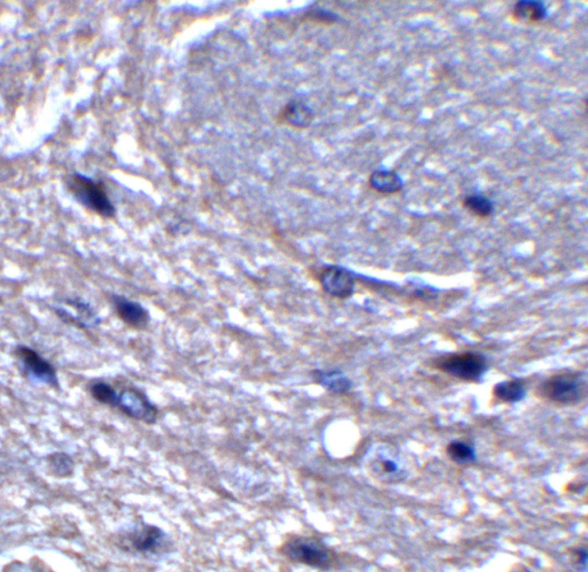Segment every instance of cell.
<instances>
[{
	"label": "cell",
	"mask_w": 588,
	"mask_h": 572,
	"mask_svg": "<svg viewBox=\"0 0 588 572\" xmlns=\"http://www.w3.org/2000/svg\"><path fill=\"white\" fill-rule=\"evenodd\" d=\"M66 185L75 200L89 211L106 219H112L115 215V207L103 182H96L80 172H74L67 177Z\"/></svg>",
	"instance_id": "6da1fadb"
},
{
	"label": "cell",
	"mask_w": 588,
	"mask_h": 572,
	"mask_svg": "<svg viewBox=\"0 0 588 572\" xmlns=\"http://www.w3.org/2000/svg\"><path fill=\"white\" fill-rule=\"evenodd\" d=\"M539 393L550 402L574 406L586 395V380L580 373H562L547 378L539 386Z\"/></svg>",
	"instance_id": "7a4b0ae2"
},
{
	"label": "cell",
	"mask_w": 588,
	"mask_h": 572,
	"mask_svg": "<svg viewBox=\"0 0 588 572\" xmlns=\"http://www.w3.org/2000/svg\"><path fill=\"white\" fill-rule=\"evenodd\" d=\"M281 553L292 562L319 569H328L334 563L331 551L315 538H291L282 546Z\"/></svg>",
	"instance_id": "3957f363"
},
{
	"label": "cell",
	"mask_w": 588,
	"mask_h": 572,
	"mask_svg": "<svg viewBox=\"0 0 588 572\" xmlns=\"http://www.w3.org/2000/svg\"><path fill=\"white\" fill-rule=\"evenodd\" d=\"M435 365L445 374L465 382H478L488 373V360L476 352L443 355L435 360Z\"/></svg>",
	"instance_id": "277c9868"
},
{
	"label": "cell",
	"mask_w": 588,
	"mask_h": 572,
	"mask_svg": "<svg viewBox=\"0 0 588 572\" xmlns=\"http://www.w3.org/2000/svg\"><path fill=\"white\" fill-rule=\"evenodd\" d=\"M15 354L18 356L19 361L21 363L22 369L27 375L28 378L51 386L53 389H60L59 378L56 375V368L51 365L48 360L39 355L36 350L30 347H16Z\"/></svg>",
	"instance_id": "5b68a950"
},
{
	"label": "cell",
	"mask_w": 588,
	"mask_h": 572,
	"mask_svg": "<svg viewBox=\"0 0 588 572\" xmlns=\"http://www.w3.org/2000/svg\"><path fill=\"white\" fill-rule=\"evenodd\" d=\"M116 407L128 417L144 422L148 425L155 424L159 416V410L146 397L145 393L133 388L122 390L118 393Z\"/></svg>",
	"instance_id": "8992f818"
},
{
	"label": "cell",
	"mask_w": 588,
	"mask_h": 572,
	"mask_svg": "<svg viewBox=\"0 0 588 572\" xmlns=\"http://www.w3.org/2000/svg\"><path fill=\"white\" fill-rule=\"evenodd\" d=\"M319 283L323 290L331 297L347 299L354 293V274L340 266H326L323 268L319 274Z\"/></svg>",
	"instance_id": "52a82bcc"
},
{
	"label": "cell",
	"mask_w": 588,
	"mask_h": 572,
	"mask_svg": "<svg viewBox=\"0 0 588 572\" xmlns=\"http://www.w3.org/2000/svg\"><path fill=\"white\" fill-rule=\"evenodd\" d=\"M112 303L118 318L131 328L144 329L150 322L148 311L136 301H131L122 296H112Z\"/></svg>",
	"instance_id": "ba28073f"
},
{
	"label": "cell",
	"mask_w": 588,
	"mask_h": 572,
	"mask_svg": "<svg viewBox=\"0 0 588 572\" xmlns=\"http://www.w3.org/2000/svg\"><path fill=\"white\" fill-rule=\"evenodd\" d=\"M131 546L140 553H155L165 547V536L160 529L144 525L129 536Z\"/></svg>",
	"instance_id": "9c48e42d"
},
{
	"label": "cell",
	"mask_w": 588,
	"mask_h": 572,
	"mask_svg": "<svg viewBox=\"0 0 588 572\" xmlns=\"http://www.w3.org/2000/svg\"><path fill=\"white\" fill-rule=\"evenodd\" d=\"M401 463L398 455L383 448L373 455V472L386 481H400L405 477V470L402 469Z\"/></svg>",
	"instance_id": "30bf717a"
},
{
	"label": "cell",
	"mask_w": 588,
	"mask_h": 572,
	"mask_svg": "<svg viewBox=\"0 0 588 572\" xmlns=\"http://www.w3.org/2000/svg\"><path fill=\"white\" fill-rule=\"evenodd\" d=\"M369 185L376 192L394 194L403 189V181L393 170H375L369 176Z\"/></svg>",
	"instance_id": "8fae6325"
},
{
	"label": "cell",
	"mask_w": 588,
	"mask_h": 572,
	"mask_svg": "<svg viewBox=\"0 0 588 572\" xmlns=\"http://www.w3.org/2000/svg\"><path fill=\"white\" fill-rule=\"evenodd\" d=\"M512 15V19L516 21L537 24L547 18V9L542 1L522 0L515 4Z\"/></svg>",
	"instance_id": "7c38bea8"
},
{
	"label": "cell",
	"mask_w": 588,
	"mask_h": 572,
	"mask_svg": "<svg viewBox=\"0 0 588 572\" xmlns=\"http://www.w3.org/2000/svg\"><path fill=\"white\" fill-rule=\"evenodd\" d=\"M314 378L328 391L334 392L337 395L346 393L352 389V382L346 375L339 370H315Z\"/></svg>",
	"instance_id": "4fadbf2b"
},
{
	"label": "cell",
	"mask_w": 588,
	"mask_h": 572,
	"mask_svg": "<svg viewBox=\"0 0 588 572\" xmlns=\"http://www.w3.org/2000/svg\"><path fill=\"white\" fill-rule=\"evenodd\" d=\"M282 120L294 128H307L313 121V110L301 101H291L281 114Z\"/></svg>",
	"instance_id": "5bb4252c"
},
{
	"label": "cell",
	"mask_w": 588,
	"mask_h": 572,
	"mask_svg": "<svg viewBox=\"0 0 588 572\" xmlns=\"http://www.w3.org/2000/svg\"><path fill=\"white\" fill-rule=\"evenodd\" d=\"M493 395L505 403H516L523 400L526 395V385L523 380H503L494 385Z\"/></svg>",
	"instance_id": "9a60e30c"
},
{
	"label": "cell",
	"mask_w": 588,
	"mask_h": 572,
	"mask_svg": "<svg viewBox=\"0 0 588 572\" xmlns=\"http://www.w3.org/2000/svg\"><path fill=\"white\" fill-rule=\"evenodd\" d=\"M462 205L469 213L479 219H486L494 213V205L491 199L479 193H473V194L464 197Z\"/></svg>",
	"instance_id": "2e32d148"
},
{
	"label": "cell",
	"mask_w": 588,
	"mask_h": 572,
	"mask_svg": "<svg viewBox=\"0 0 588 572\" xmlns=\"http://www.w3.org/2000/svg\"><path fill=\"white\" fill-rule=\"evenodd\" d=\"M48 467L51 474L56 477H71L74 472V461L68 454L63 452L50 454L48 457Z\"/></svg>",
	"instance_id": "e0dca14e"
},
{
	"label": "cell",
	"mask_w": 588,
	"mask_h": 572,
	"mask_svg": "<svg viewBox=\"0 0 588 572\" xmlns=\"http://www.w3.org/2000/svg\"><path fill=\"white\" fill-rule=\"evenodd\" d=\"M447 454L458 464H468L476 461V451L469 442L464 440H453L446 448Z\"/></svg>",
	"instance_id": "ac0fdd59"
},
{
	"label": "cell",
	"mask_w": 588,
	"mask_h": 572,
	"mask_svg": "<svg viewBox=\"0 0 588 572\" xmlns=\"http://www.w3.org/2000/svg\"><path fill=\"white\" fill-rule=\"evenodd\" d=\"M90 393L98 402L106 406L116 407L118 393L115 389L105 382H96L90 388Z\"/></svg>",
	"instance_id": "d6986e66"
},
{
	"label": "cell",
	"mask_w": 588,
	"mask_h": 572,
	"mask_svg": "<svg viewBox=\"0 0 588 572\" xmlns=\"http://www.w3.org/2000/svg\"><path fill=\"white\" fill-rule=\"evenodd\" d=\"M577 556H578L579 563L586 569V566H587V551H586L585 548L579 549V551H577Z\"/></svg>",
	"instance_id": "ffe728a7"
},
{
	"label": "cell",
	"mask_w": 588,
	"mask_h": 572,
	"mask_svg": "<svg viewBox=\"0 0 588 572\" xmlns=\"http://www.w3.org/2000/svg\"><path fill=\"white\" fill-rule=\"evenodd\" d=\"M515 572H529V571H526L525 569H522V570H520V571H515Z\"/></svg>",
	"instance_id": "44dd1931"
}]
</instances>
